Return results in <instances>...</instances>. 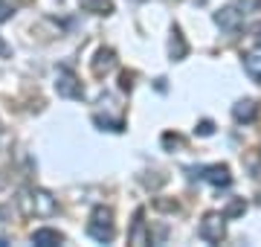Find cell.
I'll use <instances>...</instances> for the list:
<instances>
[{
	"instance_id": "obj_1",
	"label": "cell",
	"mask_w": 261,
	"mask_h": 247,
	"mask_svg": "<svg viewBox=\"0 0 261 247\" xmlns=\"http://www.w3.org/2000/svg\"><path fill=\"white\" fill-rule=\"evenodd\" d=\"M18 204L27 215H56V209H58V201L47 189H23Z\"/></svg>"
},
{
	"instance_id": "obj_2",
	"label": "cell",
	"mask_w": 261,
	"mask_h": 247,
	"mask_svg": "<svg viewBox=\"0 0 261 247\" xmlns=\"http://www.w3.org/2000/svg\"><path fill=\"white\" fill-rule=\"evenodd\" d=\"M87 236L93 238V241H99V244L113 241V209L111 207H96L93 212H90Z\"/></svg>"
},
{
	"instance_id": "obj_3",
	"label": "cell",
	"mask_w": 261,
	"mask_h": 247,
	"mask_svg": "<svg viewBox=\"0 0 261 247\" xmlns=\"http://www.w3.org/2000/svg\"><path fill=\"white\" fill-rule=\"evenodd\" d=\"M197 236L203 241H209V244H218L226 236V215L224 212H206L200 227H197Z\"/></svg>"
},
{
	"instance_id": "obj_4",
	"label": "cell",
	"mask_w": 261,
	"mask_h": 247,
	"mask_svg": "<svg viewBox=\"0 0 261 247\" xmlns=\"http://www.w3.org/2000/svg\"><path fill=\"white\" fill-rule=\"evenodd\" d=\"M56 93L64 96V99H82V96H84L82 82H79V76H75L70 67H58V73H56Z\"/></svg>"
},
{
	"instance_id": "obj_5",
	"label": "cell",
	"mask_w": 261,
	"mask_h": 247,
	"mask_svg": "<svg viewBox=\"0 0 261 247\" xmlns=\"http://www.w3.org/2000/svg\"><path fill=\"white\" fill-rule=\"evenodd\" d=\"M200 178H203L206 183H212V186H229V183H232L229 166H224V163H212V166H206Z\"/></svg>"
},
{
	"instance_id": "obj_6",
	"label": "cell",
	"mask_w": 261,
	"mask_h": 247,
	"mask_svg": "<svg viewBox=\"0 0 261 247\" xmlns=\"http://www.w3.org/2000/svg\"><path fill=\"white\" fill-rule=\"evenodd\" d=\"M215 23L224 29V32H238L241 29V12L232 9V6H224V9L215 12Z\"/></svg>"
},
{
	"instance_id": "obj_7",
	"label": "cell",
	"mask_w": 261,
	"mask_h": 247,
	"mask_svg": "<svg viewBox=\"0 0 261 247\" xmlns=\"http://www.w3.org/2000/svg\"><path fill=\"white\" fill-rule=\"evenodd\" d=\"M90 67H93L96 76H108L113 67H116V53H113L111 47H102V50L93 56V64H90Z\"/></svg>"
},
{
	"instance_id": "obj_8",
	"label": "cell",
	"mask_w": 261,
	"mask_h": 247,
	"mask_svg": "<svg viewBox=\"0 0 261 247\" xmlns=\"http://www.w3.org/2000/svg\"><path fill=\"white\" fill-rule=\"evenodd\" d=\"M32 244L35 247H58V244H64V236L53 227H41L32 233Z\"/></svg>"
},
{
	"instance_id": "obj_9",
	"label": "cell",
	"mask_w": 261,
	"mask_h": 247,
	"mask_svg": "<svg viewBox=\"0 0 261 247\" xmlns=\"http://www.w3.org/2000/svg\"><path fill=\"white\" fill-rule=\"evenodd\" d=\"M168 56H171V61H183L189 56V44L177 27L171 29V38H168Z\"/></svg>"
},
{
	"instance_id": "obj_10",
	"label": "cell",
	"mask_w": 261,
	"mask_h": 247,
	"mask_svg": "<svg viewBox=\"0 0 261 247\" xmlns=\"http://www.w3.org/2000/svg\"><path fill=\"white\" fill-rule=\"evenodd\" d=\"M232 116H235V122H252L258 116V105L252 99H238L232 105Z\"/></svg>"
},
{
	"instance_id": "obj_11",
	"label": "cell",
	"mask_w": 261,
	"mask_h": 247,
	"mask_svg": "<svg viewBox=\"0 0 261 247\" xmlns=\"http://www.w3.org/2000/svg\"><path fill=\"white\" fill-rule=\"evenodd\" d=\"M244 70H247V76H250L252 82H258L261 85V44L244 56Z\"/></svg>"
},
{
	"instance_id": "obj_12",
	"label": "cell",
	"mask_w": 261,
	"mask_h": 247,
	"mask_svg": "<svg viewBox=\"0 0 261 247\" xmlns=\"http://www.w3.org/2000/svg\"><path fill=\"white\" fill-rule=\"evenodd\" d=\"M145 212H137V218H134V230H130V236H128V241L130 244H148L151 241V236H148V230H145Z\"/></svg>"
},
{
	"instance_id": "obj_13",
	"label": "cell",
	"mask_w": 261,
	"mask_h": 247,
	"mask_svg": "<svg viewBox=\"0 0 261 247\" xmlns=\"http://www.w3.org/2000/svg\"><path fill=\"white\" fill-rule=\"evenodd\" d=\"M79 6L90 15H111L113 12V0H79Z\"/></svg>"
},
{
	"instance_id": "obj_14",
	"label": "cell",
	"mask_w": 261,
	"mask_h": 247,
	"mask_svg": "<svg viewBox=\"0 0 261 247\" xmlns=\"http://www.w3.org/2000/svg\"><path fill=\"white\" fill-rule=\"evenodd\" d=\"M244 209H247V204H244V198H235L232 204L226 207V212H224V215H226V218H235V215H241Z\"/></svg>"
},
{
	"instance_id": "obj_15",
	"label": "cell",
	"mask_w": 261,
	"mask_h": 247,
	"mask_svg": "<svg viewBox=\"0 0 261 247\" xmlns=\"http://www.w3.org/2000/svg\"><path fill=\"white\" fill-rule=\"evenodd\" d=\"M93 122H96V125H102V128H108V131H122V122H119V119H105V116L96 114V116H93Z\"/></svg>"
},
{
	"instance_id": "obj_16",
	"label": "cell",
	"mask_w": 261,
	"mask_h": 247,
	"mask_svg": "<svg viewBox=\"0 0 261 247\" xmlns=\"http://www.w3.org/2000/svg\"><path fill=\"white\" fill-rule=\"evenodd\" d=\"M200 137H212L215 134V125H212V119H203V122H197V128H195Z\"/></svg>"
},
{
	"instance_id": "obj_17",
	"label": "cell",
	"mask_w": 261,
	"mask_h": 247,
	"mask_svg": "<svg viewBox=\"0 0 261 247\" xmlns=\"http://www.w3.org/2000/svg\"><path fill=\"white\" fill-rule=\"evenodd\" d=\"M12 12H15V9H12L9 0H0V23H3V20H9V18H12Z\"/></svg>"
},
{
	"instance_id": "obj_18",
	"label": "cell",
	"mask_w": 261,
	"mask_h": 247,
	"mask_svg": "<svg viewBox=\"0 0 261 247\" xmlns=\"http://www.w3.org/2000/svg\"><path fill=\"white\" fill-rule=\"evenodd\" d=\"M119 87H122V90H130V87H134V73H122V76H119Z\"/></svg>"
},
{
	"instance_id": "obj_19",
	"label": "cell",
	"mask_w": 261,
	"mask_h": 247,
	"mask_svg": "<svg viewBox=\"0 0 261 247\" xmlns=\"http://www.w3.org/2000/svg\"><path fill=\"white\" fill-rule=\"evenodd\" d=\"M163 145H166V149H171V145H180V137H177V134H166V137H163Z\"/></svg>"
},
{
	"instance_id": "obj_20",
	"label": "cell",
	"mask_w": 261,
	"mask_h": 247,
	"mask_svg": "<svg viewBox=\"0 0 261 247\" xmlns=\"http://www.w3.org/2000/svg\"><path fill=\"white\" fill-rule=\"evenodd\" d=\"M250 35H252L255 41H261V20H255V23L250 27Z\"/></svg>"
},
{
	"instance_id": "obj_21",
	"label": "cell",
	"mask_w": 261,
	"mask_h": 247,
	"mask_svg": "<svg viewBox=\"0 0 261 247\" xmlns=\"http://www.w3.org/2000/svg\"><path fill=\"white\" fill-rule=\"evenodd\" d=\"M0 56H3V58H9V56H12V47H9V44H6L3 38H0Z\"/></svg>"
},
{
	"instance_id": "obj_22",
	"label": "cell",
	"mask_w": 261,
	"mask_h": 247,
	"mask_svg": "<svg viewBox=\"0 0 261 247\" xmlns=\"http://www.w3.org/2000/svg\"><path fill=\"white\" fill-rule=\"evenodd\" d=\"M252 6H258V0H241V9H244V12L252 9Z\"/></svg>"
}]
</instances>
